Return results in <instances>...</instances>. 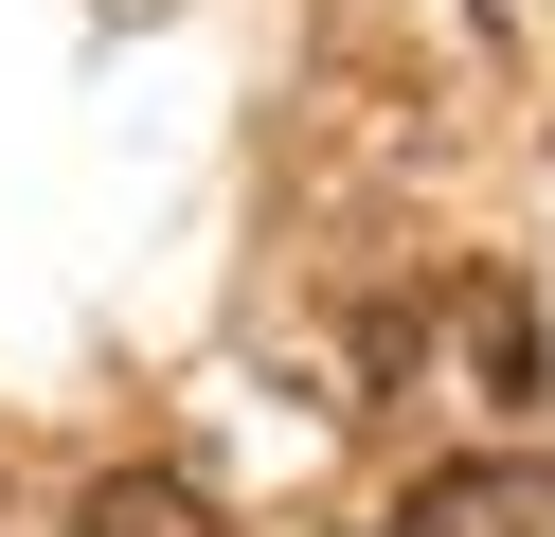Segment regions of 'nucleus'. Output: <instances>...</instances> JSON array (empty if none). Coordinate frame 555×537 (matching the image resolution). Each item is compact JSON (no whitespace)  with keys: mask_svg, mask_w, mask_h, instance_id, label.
Instances as JSON below:
<instances>
[{"mask_svg":"<svg viewBox=\"0 0 555 537\" xmlns=\"http://www.w3.org/2000/svg\"><path fill=\"white\" fill-rule=\"evenodd\" d=\"M90 537H233V520L180 484V465H108V484H90Z\"/></svg>","mask_w":555,"mask_h":537,"instance_id":"3","label":"nucleus"},{"mask_svg":"<svg viewBox=\"0 0 555 537\" xmlns=\"http://www.w3.org/2000/svg\"><path fill=\"white\" fill-rule=\"evenodd\" d=\"M466 376L502 394V412H555V341H538L519 286H466Z\"/></svg>","mask_w":555,"mask_h":537,"instance_id":"2","label":"nucleus"},{"mask_svg":"<svg viewBox=\"0 0 555 537\" xmlns=\"http://www.w3.org/2000/svg\"><path fill=\"white\" fill-rule=\"evenodd\" d=\"M395 537H555V484L538 465H430L395 501Z\"/></svg>","mask_w":555,"mask_h":537,"instance_id":"1","label":"nucleus"}]
</instances>
